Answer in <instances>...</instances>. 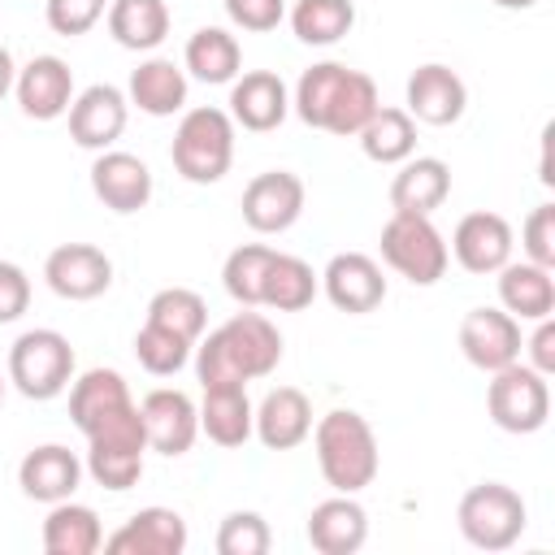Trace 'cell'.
I'll return each instance as SVG.
<instances>
[{
    "label": "cell",
    "mask_w": 555,
    "mask_h": 555,
    "mask_svg": "<svg viewBox=\"0 0 555 555\" xmlns=\"http://www.w3.org/2000/svg\"><path fill=\"white\" fill-rule=\"evenodd\" d=\"M147 321L169 330V334H178V338H186V343H199L204 330H208V304L191 286H165V291H156L147 299Z\"/></svg>",
    "instance_id": "836d02e7"
},
{
    "label": "cell",
    "mask_w": 555,
    "mask_h": 555,
    "mask_svg": "<svg viewBox=\"0 0 555 555\" xmlns=\"http://www.w3.org/2000/svg\"><path fill=\"white\" fill-rule=\"evenodd\" d=\"M108 35L126 52H152L169 35V4L165 0H108Z\"/></svg>",
    "instance_id": "4dcf8cb0"
},
{
    "label": "cell",
    "mask_w": 555,
    "mask_h": 555,
    "mask_svg": "<svg viewBox=\"0 0 555 555\" xmlns=\"http://www.w3.org/2000/svg\"><path fill=\"white\" fill-rule=\"evenodd\" d=\"M43 282L52 295L69 304H87L113 286V260L95 243H61L43 260Z\"/></svg>",
    "instance_id": "7c38bea8"
},
{
    "label": "cell",
    "mask_w": 555,
    "mask_h": 555,
    "mask_svg": "<svg viewBox=\"0 0 555 555\" xmlns=\"http://www.w3.org/2000/svg\"><path fill=\"white\" fill-rule=\"evenodd\" d=\"M382 260L408 278L412 286H434L447 264H451V251H447V238L438 234V225L421 212H390V221L382 225Z\"/></svg>",
    "instance_id": "ba28073f"
},
{
    "label": "cell",
    "mask_w": 555,
    "mask_h": 555,
    "mask_svg": "<svg viewBox=\"0 0 555 555\" xmlns=\"http://www.w3.org/2000/svg\"><path fill=\"white\" fill-rule=\"evenodd\" d=\"M251 434L269 451H295L312 434V403L299 386H273L251 416Z\"/></svg>",
    "instance_id": "603a6c76"
},
{
    "label": "cell",
    "mask_w": 555,
    "mask_h": 555,
    "mask_svg": "<svg viewBox=\"0 0 555 555\" xmlns=\"http://www.w3.org/2000/svg\"><path fill=\"white\" fill-rule=\"evenodd\" d=\"M356 26V4L351 0H295L291 9V30L308 48H330Z\"/></svg>",
    "instance_id": "e575fe53"
},
{
    "label": "cell",
    "mask_w": 555,
    "mask_h": 555,
    "mask_svg": "<svg viewBox=\"0 0 555 555\" xmlns=\"http://www.w3.org/2000/svg\"><path fill=\"white\" fill-rule=\"evenodd\" d=\"M304 533L321 555H356L369 538V512L356 503V494H334L308 512Z\"/></svg>",
    "instance_id": "cb8c5ba5"
},
{
    "label": "cell",
    "mask_w": 555,
    "mask_h": 555,
    "mask_svg": "<svg viewBox=\"0 0 555 555\" xmlns=\"http://www.w3.org/2000/svg\"><path fill=\"white\" fill-rule=\"evenodd\" d=\"M520 247H525V260H533L542 269H555V204H538L525 217Z\"/></svg>",
    "instance_id": "ab89813d"
},
{
    "label": "cell",
    "mask_w": 555,
    "mask_h": 555,
    "mask_svg": "<svg viewBox=\"0 0 555 555\" xmlns=\"http://www.w3.org/2000/svg\"><path fill=\"white\" fill-rule=\"evenodd\" d=\"M282 364V334L264 312H234L208 338L195 343V377L199 386H221V382H256L269 377Z\"/></svg>",
    "instance_id": "3957f363"
},
{
    "label": "cell",
    "mask_w": 555,
    "mask_h": 555,
    "mask_svg": "<svg viewBox=\"0 0 555 555\" xmlns=\"http://www.w3.org/2000/svg\"><path fill=\"white\" fill-rule=\"evenodd\" d=\"M13 78H17V65H13V52L0 43V100L13 91Z\"/></svg>",
    "instance_id": "ee69618b"
},
{
    "label": "cell",
    "mask_w": 555,
    "mask_h": 555,
    "mask_svg": "<svg viewBox=\"0 0 555 555\" xmlns=\"http://www.w3.org/2000/svg\"><path fill=\"white\" fill-rule=\"evenodd\" d=\"M0 403H4V377H0Z\"/></svg>",
    "instance_id": "bcb514c9"
},
{
    "label": "cell",
    "mask_w": 555,
    "mask_h": 555,
    "mask_svg": "<svg viewBox=\"0 0 555 555\" xmlns=\"http://www.w3.org/2000/svg\"><path fill=\"white\" fill-rule=\"evenodd\" d=\"M39 538H43L48 555H95L104 546V529H100L95 507L74 503V499H61V503L48 507V520H43Z\"/></svg>",
    "instance_id": "f546056e"
},
{
    "label": "cell",
    "mask_w": 555,
    "mask_h": 555,
    "mask_svg": "<svg viewBox=\"0 0 555 555\" xmlns=\"http://www.w3.org/2000/svg\"><path fill=\"white\" fill-rule=\"evenodd\" d=\"M273 251L278 247H269V243H243L225 256L221 286L238 308H260V286H264V269H269Z\"/></svg>",
    "instance_id": "d590c367"
},
{
    "label": "cell",
    "mask_w": 555,
    "mask_h": 555,
    "mask_svg": "<svg viewBox=\"0 0 555 555\" xmlns=\"http://www.w3.org/2000/svg\"><path fill=\"white\" fill-rule=\"evenodd\" d=\"M82 473H87V468H82V460H78L69 447L43 442V447H30V451L22 455V464H17V486H22L26 499L52 507V503H61V499H74Z\"/></svg>",
    "instance_id": "44dd1931"
},
{
    "label": "cell",
    "mask_w": 555,
    "mask_h": 555,
    "mask_svg": "<svg viewBox=\"0 0 555 555\" xmlns=\"http://www.w3.org/2000/svg\"><path fill=\"white\" fill-rule=\"evenodd\" d=\"M455 520H460V533L468 546L507 551L520 542V533L529 525V507H525L520 490H512L507 481H477L473 490H464Z\"/></svg>",
    "instance_id": "8992f818"
},
{
    "label": "cell",
    "mask_w": 555,
    "mask_h": 555,
    "mask_svg": "<svg viewBox=\"0 0 555 555\" xmlns=\"http://www.w3.org/2000/svg\"><path fill=\"white\" fill-rule=\"evenodd\" d=\"M221 4H225V17L238 30H251V35L278 30L282 17H286V0H221Z\"/></svg>",
    "instance_id": "60d3db41"
},
{
    "label": "cell",
    "mask_w": 555,
    "mask_h": 555,
    "mask_svg": "<svg viewBox=\"0 0 555 555\" xmlns=\"http://www.w3.org/2000/svg\"><path fill=\"white\" fill-rule=\"evenodd\" d=\"M520 351H529V369H538L542 377H551L555 373V321L551 317L533 321V334L520 343Z\"/></svg>",
    "instance_id": "7bdbcfd3"
},
{
    "label": "cell",
    "mask_w": 555,
    "mask_h": 555,
    "mask_svg": "<svg viewBox=\"0 0 555 555\" xmlns=\"http://www.w3.org/2000/svg\"><path fill=\"white\" fill-rule=\"evenodd\" d=\"M186 520L173 507H139L117 533L104 538L108 555H182L186 551Z\"/></svg>",
    "instance_id": "7402d4cb"
},
{
    "label": "cell",
    "mask_w": 555,
    "mask_h": 555,
    "mask_svg": "<svg viewBox=\"0 0 555 555\" xmlns=\"http://www.w3.org/2000/svg\"><path fill=\"white\" fill-rule=\"evenodd\" d=\"M512 247H516V234H512V221L503 212H468L460 217L455 234H451V256L460 260V269L486 278V273H499L507 260H512Z\"/></svg>",
    "instance_id": "d6986e66"
},
{
    "label": "cell",
    "mask_w": 555,
    "mask_h": 555,
    "mask_svg": "<svg viewBox=\"0 0 555 555\" xmlns=\"http://www.w3.org/2000/svg\"><path fill=\"white\" fill-rule=\"evenodd\" d=\"M490 4H499V9H533L538 0H490Z\"/></svg>",
    "instance_id": "f6af8a7d"
},
{
    "label": "cell",
    "mask_w": 555,
    "mask_h": 555,
    "mask_svg": "<svg viewBox=\"0 0 555 555\" xmlns=\"http://www.w3.org/2000/svg\"><path fill=\"white\" fill-rule=\"evenodd\" d=\"M182 69L208 87H221V82H234L243 74V48L238 39L225 30V26H199L191 39H186V52H182Z\"/></svg>",
    "instance_id": "f1b7e54d"
},
{
    "label": "cell",
    "mask_w": 555,
    "mask_h": 555,
    "mask_svg": "<svg viewBox=\"0 0 555 555\" xmlns=\"http://www.w3.org/2000/svg\"><path fill=\"white\" fill-rule=\"evenodd\" d=\"M321 291V273H312L308 260L291 256V251H273L269 269H264V286H260V308L273 312H304Z\"/></svg>",
    "instance_id": "1f68e13d"
},
{
    "label": "cell",
    "mask_w": 555,
    "mask_h": 555,
    "mask_svg": "<svg viewBox=\"0 0 555 555\" xmlns=\"http://www.w3.org/2000/svg\"><path fill=\"white\" fill-rule=\"evenodd\" d=\"M520 321L503 308H468L460 321V351L481 373H499L503 364L520 360Z\"/></svg>",
    "instance_id": "2e32d148"
},
{
    "label": "cell",
    "mask_w": 555,
    "mask_h": 555,
    "mask_svg": "<svg viewBox=\"0 0 555 555\" xmlns=\"http://www.w3.org/2000/svg\"><path fill=\"white\" fill-rule=\"evenodd\" d=\"M356 139L373 165H399L416 152V121L408 117V108H377Z\"/></svg>",
    "instance_id": "d6a6232c"
},
{
    "label": "cell",
    "mask_w": 555,
    "mask_h": 555,
    "mask_svg": "<svg viewBox=\"0 0 555 555\" xmlns=\"http://www.w3.org/2000/svg\"><path fill=\"white\" fill-rule=\"evenodd\" d=\"M304 178L291 169H264L243 186V221L256 234H282L304 217Z\"/></svg>",
    "instance_id": "8fae6325"
},
{
    "label": "cell",
    "mask_w": 555,
    "mask_h": 555,
    "mask_svg": "<svg viewBox=\"0 0 555 555\" xmlns=\"http://www.w3.org/2000/svg\"><path fill=\"white\" fill-rule=\"evenodd\" d=\"M312 447H317V468H321L325 486H334V494H360L364 486H373V477L382 468L377 434L351 408L325 412L312 425Z\"/></svg>",
    "instance_id": "277c9868"
},
{
    "label": "cell",
    "mask_w": 555,
    "mask_h": 555,
    "mask_svg": "<svg viewBox=\"0 0 555 555\" xmlns=\"http://www.w3.org/2000/svg\"><path fill=\"white\" fill-rule=\"evenodd\" d=\"M169 160L195 186L221 182L230 173V165H234V121H230V113L212 108V104L186 108L178 130H173Z\"/></svg>",
    "instance_id": "5b68a950"
},
{
    "label": "cell",
    "mask_w": 555,
    "mask_h": 555,
    "mask_svg": "<svg viewBox=\"0 0 555 555\" xmlns=\"http://www.w3.org/2000/svg\"><path fill=\"white\" fill-rule=\"evenodd\" d=\"M273 546L269 520L260 512H230L217 529V555H264Z\"/></svg>",
    "instance_id": "74e56055"
},
{
    "label": "cell",
    "mask_w": 555,
    "mask_h": 555,
    "mask_svg": "<svg viewBox=\"0 0 555 555\" xmlns=\"http://www.w3.org/2000/svg\"><path fill=\"white\" fill-rule=\"evenodd\" d=\"M139 416H143V434H147V451L156 455H186L199 438V408L186 390H173V386H156L143 395L139 403Z\"/></svg>",
    "instance_id": "30bf717a"
},
{
    "label": "cell",
    "mask_w": 555,
    "mask_h": 555,
    "mask_svg": "<svg viewBox=\"0 0 555 555\" xmlns=\"http://www.w3.org/2000/svg\"><path fill=\"white\" fill-rule=\"evenodd\" d=\"M13 95H17V108H22L30 121H56V117L69 113V104H74V95H78V91H74V69H69L61 56L39 52V56H30V61L17 69Z\"/></svg>",
    "instance_id": "5bb4252c"
},
{
    "label": "cell",
    "mask_w": 555,
    "mask_h": 555,
    "mask_svg": "<svg viewBox=\"0 0 555 555\" xmlns=\"http://www.w3.org/2000/svg\"><path fill=\"white\" fill-rule=\"evenodd\" d=\"M499 304L516 321H542L555 312V278L533 260H507L499 269Z\"/></svg>",
    "instance_id": "83f0119b"
},
{
    "label": "cell",
    "mask_w": 555,
    "mask_h": 555,
    "mask_svg": "<svg viewBox=\"0 0 555 555\" xmlns=\"http://www.w3.org/2000/svg\"><path fill=\"white\" fill-rule=\"evenodd\" d=\"M486 412L503 434H538L551 421V382L538 369L512 360L490 373Z\"/></svg>",
    "instance_id": "9c48e42d"
},
{
    "label": "cell",
    "mask_w": 555,
    "mask_h": 555,
    "mask_svg": "<svg viewBox=\"0 0 555 555\" xmlns=\"http://www.w3.org/2000/svg\"><path fill=\"white\" fill-rule=\"evenodd\" d=\"M26 308H30V278H26V269L13 264V260H0V325L17 321Z\"/></svg>",
    "instance_id": "b9f144b4"
},
{
    "label": "cell",
    "mask_w": 555,
    "mask_h": 555,
    "mask_svg": "<svg viewBox=\"0 0 555 555\" xmlns=\"http://www.w3.org/2000/svg\"><path fill=\"white\" fill-rule=\"evenodd\" d=\"M451 195V165L442 156H408L399 160V173L390 178V208L395 212H421L434 217Z\"/></svg>",
    "instance_id": "d4e9b609"
},
{
    "label": "cell",
    "mask_w": 555,
    "mask_h": 555,
    "mask_svg": "<svg viewBox=\"0 0 555 555\" xmlns=\"http://www.w3.org/2000/svg\"><path fill=\"white\" fill-rule=\"evenodd\" d=\"M291 113V87L282 82V74L273 69H247L230 82V121L251 130V134H269L286 121Z\"/></svg>",
    "instance_id": "ffe728a7"
},
{
    "label": "cell",
    "mask_w": 555,
    "mask_h": 555,
    "mask_svg": "<svg viewBox=\"0 0 555 555\" xmlns=\"http://www.w3.org/2000/svg\"><path fill=\"white\" fill-rule=\"evenodd\" d=\"M69 421L87 438L82 468L91 473L95 486L113 494L139 486L147 434H143L139 403L117 369H87L69 382Z\"/></svg>",
    "instance_id": "6da1fadb"
},
{
    "label": "cell",
    "mask_w": 555,
    "mask_h": 555,
    "mask_svg": "<svg viewBox=\"0 0 555 555\" xmlns=\"http://www.w3.org/2000/svg\"><path fill=\"white\" fill-rule=\"evenodd\" d=\"M126 100L147 117H173L186 108V69L169 56H147L130 69Z\"/></svg>",
    "instance_id": "484cf974"
},
{
    "label": "cell",
    "mask_w": 555,
    "mask_h": 555,
    "mask_svg": "<svg viewBox=\"0 0 555 555\" xmlns=\"http://www.w3.org/2000/svg\"><path fill=\"white\" fill-rule=\"evenodd\" d=\"M403 104H408V117L412 121H425V126H455L468 108V87L464 78L442 65V61H429V65H416L408 87H403Z\"/></svg>",
    "instance_id": "e0dca14e"
},
{
    "label": "cell",
    "mask_w": 555,
    "mask_h": 555,
    "mask_svg": "<svg viewBox=\"0 0 555 555\" xmlns=\"http://www.w3.org/2000/svg\"><path fill=\"white\" fill-rule=\"evenodd\" d=\"M321 291L325 299L347 312V317H364L373 308H382L386 299V273L373 256L364 251H338L330 256V264L321 269Z\"/></svg>",
    "instance_id": "9a60e30c"
},
{
    "label": "cell",
    "mask_w": 555,
    "mask_h": 555,
    "mask_svg": "<svg viewBox=\"0 0 555 555\" xmlns=\"http://www.w3.org/2000/svg\"><path fill=\"white\" fill-rule=\"evenodd\" d=\"M65 117H69V139L78 147L104 152V147H113L121 139L126 117H130V100L113 82H91V87H82L74 95V104H69Z\"/></svg>",
    "instance_id": "4fadbf2b"
},
{
    "label": "cell",
    "mask_w": 555,
    "mask_h": 555,
    "mask_svg": "<svg viewBox=\"0 0 555 555\" xmlns=\"http://www.w3.org/2000/svg\"><path fill=\"white\" fill-rule=\"evenodd\" d=\"M199 408V434H208V442L217 447H243L251 438V399L243 382H221V386H204Z\"/></svg>",
    "instance_id": "4316f807"
},
{
    "label": "cell",
    "mask_w": 555,
    "mask_h": 555,
    "mask_svg": "<svg viewBox=\"0 0 555 555\" xmlns=\"http://www.w3.org/2000/svg\"><path fill=\"white\" fill-rule=\"evenodd\" d=\"M191 351H195V343H186V338H178V334H169L152 321H143V330L134 334V360L152 377H173L178 369H186Z\"/></svg>",
    "instance_id": "8d00e7d4"
},
{
    "label": "cell",
    "mask_w": 555,
    "mask_h": 555,
    "mask_svg": "<svg viewBox=\"0 0 555 555\" xmlns=\"http://www.w3.org/2000/svg\"><path fill=\"white\" fill-rule=\"evenodd\" d=\"M108 13V0H43V17L56 35L74 39V35H87L100 17Z\"/></svg>",
    "instance_id": "f35d334b"
},
{
    "label": "cell",
    "mask_w": 555,
    "mask_h": 555,
    "mask_svg": "<svg viewBox=\"0 0 555 555\" xmlns=\"http://www.w3.org/2000/svg\"><path fill=\"white\" fill-rule=\"evenodd\" d=\"M9 382L17 395L48 403L74 382V347L61 330H26L9 347Z\"/></svg>",
    "instance_id": "52a82bcc"
},
{
    "label": "cell",
    "mask_w": 555,
    "mask_h": 555,
    "mask_svg": "<svg viewBox=\"0 0 555 555\" xmlns=\"http://www.w3.org/2000/svg\"><path fill=\"white\" fill-rule=\"evenodd\" d=\"M91 191H95V199H100L108 212L130 217V212L147 208V199H152V169H147V160H139L134 152L104 147V152H95V160H91Z\"/></svg>",
    "instance_id": "ac0fdd59"
},
{
    "label": "cell",
    "mask_w": 555,
    "mask_h": 555,
    "mask_svg": "<svg viewBox=\"0 0 555 555\" xmlns=\"http://www.w3.org/2000/svg\"><path fill=\"white\" fill-rule=\"evenodd\" d=\"M291 108L299 113L304 126L325 130V134H360V126L382 108L377 82L364 69H351L343 61H317L299 74Z\"/></svg>",
    "instance_id": "7a4b0ae2"
}]
</instances>
